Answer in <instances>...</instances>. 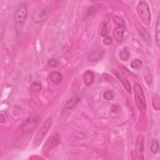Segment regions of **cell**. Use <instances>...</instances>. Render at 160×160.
<instances>
[{
    "mask_svg": "<svg viewBox=\"0 0 160 160\" xmlns=\"http://www.w3.org/2000/svg\"><path fill=\"white\" fill-rule=\"evenodd\" d=\"M53 119L51 117H49L44 122L34 138L33 145L35 147H38L41 145L46 134L51 127Z\"/></svg>",
    "mask_w": 160,
    "mask_h": 160,
    "instance_id": "1",
    "label": "cell"
},
{
    "mask_svg": "<svg viewBox=\"0 0 160 160\" xmlns=\"http://www.w3.org/2000/svg\"><path fill=\"white\" fill-rule=\"evenodd\" d=\"M137 13L139 18L143 23L147 26L151 23V13L147 3L145 1H141L137 6Z\"/></svg>",
    "mask_w": 160,
    "mask_h": 160,
    "instance_id": "2",
    "label": "cell"
},
{
    "mask_svg": "<svg viewBox=\"0 0 160 160\" xmlns=\"http://www.w3.org/2000/svg\"><path fill=\"white\" fill-rule=\"evenodd\" d=\"M135 99L136 106L140 111H144L146 109V99L143 90L141 85L138 83H135L134 85Z\"/></svg>",
    "mask_w": 160,
    "mask_h": 160,
    "instance_id": "3",
    "label": "cell"
},
{
    "mask_svg": "<svg viewBox=\"0 0 160 160\" xmlns=\"http://www.w3.org/2000/svg\"><path fill=\"white\" fill-rule=\"evenodd\" d=\"M28 15L27 6L25 3H21L14 14V20L16 23L22 25L26 20Z\"/></svg>",
    "mask_w": 160,
    "mask_h": 160,
    "instance_id": "4",
    "label": "cell"
},
{
    "mask_svg": "<svg viewBox=\"0 0 160 160\" xmlns=\"http://www.w3.org/2000/svg\"><path fill=\"white\" fill-rule=\"evenodd\" d=\"M61 138L58 134H55L52 135L48 138L44 144V146L43 148V151L46 153L50 151L51 149L56 147L60 142Z\"/></svg>",
    "mask_w": 160,
    "mask_h": 160,
    "instance_id": "5",
    "label": "cell"
},
{
    "mask_svg": "<svg viewBox=\"0 0 160 160\" xmlns=\"http://www.w3.org/2000/svg\"><path fill=\"white\" fill-rule=\"evenodd\" d=\"M49 17V12L46 10H39L35 11L33 16H32V20L35 23H40L44 21H46Z\"/></svg>",
    "mask_w": 160,
    "mask_h": 160,
    "instance_id": "6",
    "label": "cell"
},
{
    "mask_svg": "<svg viewBox=\"0 0 160 160\" xmlns=\"http://www.w3.org/2000/svg\"><path fill=\"white\" fill-rule=\"evenodd\" d=\"M39 121V117L36 116H32L31 118H29L26 120V121H25L24 124H22L23 131L24 132H29L31 131H33V130L36 128L37 126V124Z\"/></svg>",
    "mask_w": 160,
    "mask_h": 160,
    "instance_id": "7",
    "label": "cell"
},
{
    "mask_svg": "<svg viewBox=\"0 0 160 160\" xmlns=\"http://www.w3.org/2000/svg\"><path fill=\"white\" fill-rule=\"evenodd\" d=\"M113 72L115 74V75L116 76V77L118 78V79L121 82V83L123 85L124 88L127 90V91L128 93H131V84L129 82L128 80V79L124 77L121 74H120V73H118L116 71H114Z\"/></svg>",
    "mask_w": 160,
    "mask_h": 160,
    "instance_id": "8",
    "label": "cell"
},
{
    "mask_svg": "<svg viewBox=\"0 0 160 160\" xmlns=\"http://www.w3.org/2000/svg\"><path fill=\"white\" fill-rule=\"evenodd\" d=\"M125 31V28L121 26L116 27L113 30V38L118 42L121 43L123 40V34Z\"/></svg>",
    "mask_w": 160,
    "mask_h": 160,
    "instance_id": "9",
    "label": "cell"
},
{
    "mask_svg": "<svg viewBox=\"0 0 160 160\" xmlns=\"http://www.w3.org/2000/svg\"><path fill=\"white\" fill-rule=\"evenodd\" d=\"M105 52L102 50H96L91 52L88 56V59L90 61H97L100 60L103 56Z\"/></svg>",
    "mask_w": 160,
    "mask_h": 160,
    "instance_id": "10",
    "label": "cell"
},
{
    "mask_svg": "<svg viewBox=\"0 0 160 160\" xmlns=\"http://www.w3.org/2000/svg\"><path fill=\"white\" fill-rule=\"evenodd\" d=\"M94 74L93 71L88 70L85 72L83 74V80L85 85L90 86L94 82Z\"/></svg>",
    "mask_w": 160,
    "mask_h": 160,
    "instance_id": "11",
    "label": "cell"
},
{
    "mask_svg": "<svg viewBox=\"0 0 160 160\" xmlns=\"http://www.w3.org/2000/svg\"><path fill=\"white\" fill-rule=\"evenodd\" d=\"M50 78L51 79V81L55 85H58L59 83H60L62 81L63 79V76L61 75V73L56 72V71H54L52 72L50 75Z\"/></svg>",
    "mask_w": 160,
    "mask_h": 160,
    "instance_id": "12",
    "label": "cell"
},
{
    "mask_svg": "<svg viewBox=\"0 0 160 160\" xmlns=\"http://www.w3.org/2000/svg\"><path fill=\"white\" fill-rule=\"evenodd\" d=\"M138 31L139 32V35L143 38V39L145 40V41H146V42L148 44H150L151 43V36L150 35V34L148 33V32L144 29L143 27L140 26L139 29H138Z\"/></svg>",
    "mask_w": 160,
    "mask_h": 160,
    "instance_id": "13",
    "label": "cell"
},
{
    "mask_svg": "<svg viewBox=\"0 0 160 160\" xmlns=\"http://www.w3.org/2000/svg\"><path fill=\"white\" fill-rule=\"evenodd\" d=\"M79 101H80V98L79 97H75L71 98L65 104V108L66 109H71V108H74L79 103Z\"/></svg>",
    "mask_w": 160,
    "mask_h": 160,
    "instance_id": "14",
    "label": "cell"
},
{
    "mask_svg": "<svg viewBox=\"0 0 160 160\" xmlns=\"http://www.w3.org/2000/svg\"><path fill=\"white\" fill-rule=\"evenodd\" d=\"M143 74H144V78H145L148 85H151L152 83V76H151V70L149 68L147 67L143 71Z\"/></svg>",
    "mask_w": 160,
    "mask_h": 160,
    "instance_id": "15",
    "label": "cell"
},
{
    "mask_svg": "<svg viewBox=\"0 0 160 160\" xmlns=\"http://www.w3.org/2000/svg\"><path fill=\"white\" fill-rule=\"evenodd\" d=\"M153 106L156 110H159L160 109V98L158 93L153 94L152 98Z\"/></svg>",
    "mask_w": 160,
    "mask_h": 160,
    "instance_id": "16",
    "label": "cell"
},
{
    "mask_svg": "<svg viewBox=\"0 0 160 160\" xmlns=\"http://www.w3.org/2000/svg\"><path fill=\"white\" fill-rule=\"evenodd\" d=\"M156 43L158 46H160V23L159 17H158L156 26Z\"/></svg>",
    "mask_w": 160,
    "mask_h": 160,
    "instance_id": "17",
    "label": "cell"
},
{
    "mask_svg": "<svg viewBox=\"0 0 160 160\" xmlns=\"http://www.w3.org/2000/svg\"><path fill=\"white\" fill-rule=\"evenodd\" d=\"M143 63L142 62L138 59H135L131 61V67L132 68L135 70H139L141 68Z\"/></svg>",
    "mask_w": 160,
    "mask_h": 160,
    "instance_id": "18",
    "label": "cell"
},
{
    "mask_svg": "<svg viewBox=\"0 0 160 160\" xmlns=\"http://www.w3.org/2000/svg\"><path fill=\"white\" fill-rule=\"evenodd\" d=\"M120 59L123 61H126L128 59H129L130 58V53L128 51L127 48H124L123 49L120 53Z\"/></svg>",
    "mask_w": 160,
    "mask_h": 160,
    "instance_id": "19",
    "label": "cell"
},
{
    "mask_svg": "<svg viewBox=\"0 0 160 160\" xmlns=\"http://www.w3.org/2000/svg\"><path fill=\"white\" fill-rule=\"evenodd\" d=\"M113 21H114V23H115V24H116L119 26L125 27V25H126L125 21L123 20V18H121L119 17H115L113 18Z\"/></svg>",
    "mask_w": 160,
    "mask_h": 160,
    "instance_id": "20",
    "label": "cell"
},
{
    "mask_svg": "<svg viewBox=\"0 0 160 160\" xmlns=\"http://www.w3.org/2000/svg\"><path fill=\"white\" fill-rule=\"evenodd\" d=\"M159 149V143L156 140H153L152 141L151 143V151L155 154L158 152Z\"/></svg>",
    "mask_w": 160,
    "mask_h": 160,
    "instance_id": "21",
    "label": "cell"
},
{
    "mask_svg": "<svg viewBox=\"0 0 160 160\" xmlns=\"http://www.w3.org/2000/svg\"><path fill=\"white\" fill-rule=\"evenodd\" d=\"M113 97H114V94H113V92L111 91H106L103 94L104 98L107 101L111 100L113 98Z\"/></svg>",
    "mask_w": 160,
    "mask_h": 160,
    "instance_id": "22",
    "label": "cell"
},
{
    "mask_svg": "<svg viewBox=\"0 0 160 160\" xmlns=\"http://www.w3.org/2000/svg\"><path fill=\"white\" fill-rule=\"evenodd\" d=\"M31 90L36 92H39L41 90V84H40L37 82L33 83L31 85Z\"/></svg>",
    "mask_w": 160,
    "mask_h": 160,
    "instance_id": "23",
    "label": "cell"
},
{
    "mask_svg": "<svg viewBox=\"0 0 160 160\" xmlns=\"http://www.w3.org/2000/svg\"><path fill=\"white\" fill-rule=\"evenodd\" d=\"M48 65L50 67H52V68H54L55 67L57 66L58 65V61L55 59H51L48 61Z\"/></svg>",
    "mask_w": 160,
    "mask_h": 160,
    "instance_id": "24",
    "label": "cell"
},
{
    "mask_svg": "<svg viewBox=\"0 0 160 160\" xmlns=\"http://www.w3.org/2000/svg\"><path fill=\"white\" fill-rule=\"evenodd\" d=\"M120 107L117 105H113L111 107V110L113 113H118L120 111Z\"/></svg>",
    "mask_w": 160,
    "mask_h": 160,
    "instance_id": "25",
    "label": "cell"
},
{
    "mask_svg": "<svg viewBox=\"0 0 160 160\" xmlns=\"http://www.w3.org/2000/svg\"><path fill=\"white\" fill-rule=\"evenodd\" d=\"M8 118L6 116V115H4L3 114H1L0 115V121H1L2 123H6L8 122Z\"/></svg>",
    "mask_w": 160,
    "mask_h": 160,
    "instance_id": "26",
    "label": "cell"
},
{
    "mask_svg": "<svg viewBox=\"0 0 160 160\" xmlns=\"http://www.w3.org/2000/svg\"><path fill=\"white\" fill-rule=\"evenodd\" d=\"M112 43V39L110 37H106L103 40V44L105 45H109Z\"/></svg>",
    "mask_w": 160,
    "mask_h": 160,
    "instance_id": "27",
    "label": "cell"
},
{
    "mask_svg": "<svg viewBox=\"0 0 160 160\" xmlns=\"http://www.w3.org/2000/svg\"><path fill=\"white\" fill-rule=\"evenodd\" d=\"M101 35L103 37H105L107 35V28H106V25H105L103 27V29L101 30Z\"/></svg>",
    "mask_w": 160,
    "mask_h": 160,
    "instance_id": "28",
    "label": "cell"
}]
</instances>
